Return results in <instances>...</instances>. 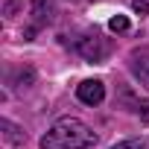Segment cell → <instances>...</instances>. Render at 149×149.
Segmentation results:
<instances>
[{"label": "cell", "instance_id": "1", "mask_svg": "<svg viewBox=\"0 0 149 149\" xmlns=\"http://www.w3.org/2000/svg\"><path fill=\"white\" fill-rule=\"evenodd\" d=\"M97 143V134L76 117H61L41 137V149H88Z\"/></svg>", "mask_w": 149, "mask_h": 149}, {"label": "cell", "instance_id": "2", "mask_svg": "<svg viewBox=\"0 0 149 149\" xmlns=\"http://www.w3.org/2000/svg\"><path fill=\"white\" fill-rule=\"evenodd\" d=\"M76 50H79V56H82V58H88V61H102V58L108 56V41H105V38H100L97 32H91V35L79 38Z\"/></svg>", "mask_w": 149, "mask_h": 149}, {"label": "cell", "instance_id": "3", "mask_svg": "<svg viewBox=\"0 0 149 149\" xmlns=\"http://www.w3.org/2000/svg\"><path fill=\"white\" fill-rule=\"evenodd\" d=\"M76 97H79V102H85V105H100V102L105 100V85H102L100 79H85V82L76 85Z\"/></svg>", "mask_w": 149, "mask_h": 149}, {"label": "cell", "instance_id": "4", "mask_svg": "<svg viewBox=\"0 0 149 149\" xmlns=\"http://www.w3.org/2000/svg\"><path fill=\"white\" fill-rule=\"evenodd\" d=\"M32 24L35 26H47L53 18H56V0H32Z\"/></svg>", "mask_w": 149, "mask_h": 149}, {"label": "cell", "instance_id": "5", "mask_svg": "<svg viewBox=\"0 0 149 149\" xmlns=\"http://www.w3.org/2000/svg\"><path fill=\"white\" fill-rule=\"evenodd\" d=\"M132 73L143 88H149V53H132Z\"/></svg>", "mask_w": 149, "mask_h": 149}, {"label": "cell", "instance_id": "6", "mask_svg": "<svg viewBox=\"0 0 149 149\" xmlns=\"http://www.w3.org/2000/svg\"><path fill=\"white\" fill-rule=\"evenodd\" d=\"M0 129H3V137H6V143H12V146H21V143L26 140L24 129H18L12 120H0Z\"/></svg>", "mask_w": 149, "mask_h": 149}, {"label": "cell", "instance_id": "7", "mask_svg": "<svg viewBox=\"0 0 149 149\" xmlns=\"http://www.w3.org/2000/svg\"><path fill=\"white\" fill-rule=\"evenodd\" d=\"M111 149H149V140H146V137H140V140H137V137H134V140H120V143L111 146Z\"/></svg>", "mask_w": 149, "mask_h": 149}, {"label": "cell", "instance_id": "8", "mask_svg": "<svg viewBox=\"0 0 149 149\" xmlns=\"http://www.w3.org/2000/svg\"><path fill=\"white\" fill-rule=\"evenodd\" d=\"M108 29H111V32H129V18L114 15V18L108 21Z\"/></svg>", "mask_w": 149, "mask_h": 149}, {"label": "cell", "instance_id": "9", "mask_svg": "<svg viewBox=\"0 0 149 149\" xmlns=\"http://www.w3.org/2000/svg\"><path fill=\"white\" fill-rule=\"evenodd\" d=\"M134 111L140 114V120H143V123H149V100H140V102L134 105Z\"/></svg>", "mask_w": 149, "mask_h": 149}, {"label": "cell", "instance_id": "10", "mask_svg": "<svg viewBox=\"0 0 149 149\" xmlns=\"http://www.w3.org/2000/svg\"><path fill=\"white\" fill-rule=\"evenodd\" d=\"M132 9H134L137 15H149V3H146V0H134V3H132Z\"/></svg>", "mask_w": 149, "mask_h": 149}, {"label": "cell", "instance_id": "11", "mask_svg": "<svg viewBox=\"0 0 149 149\" xmlns=\"http://www.w3.org/2000/svg\"><path fill=\"white\" fill-rule=\"evenodd\" d=\"M15 9H18V0H6V15H15Z\"/></svg>", "mask_w": 149, "mask_h": 149}]
</instances>
